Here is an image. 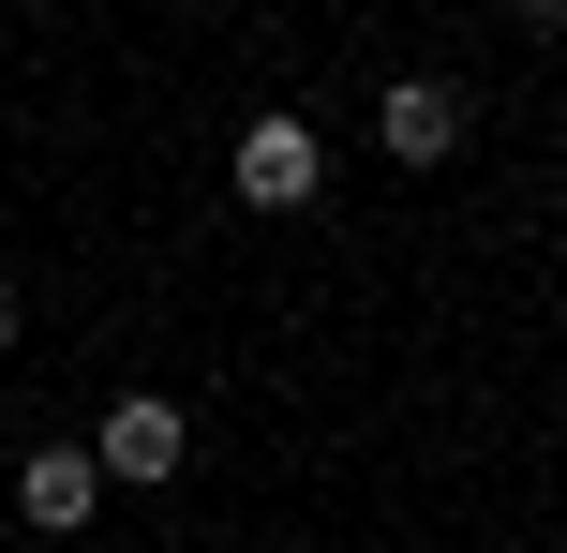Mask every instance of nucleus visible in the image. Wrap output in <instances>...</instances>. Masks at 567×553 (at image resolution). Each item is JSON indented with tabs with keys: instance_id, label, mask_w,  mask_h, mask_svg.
<instances>
[{
	"instance_id": "f257e3e1",
	"label": "nucleus",
	"mask_w": 567,
	"mask_h": 553,
	"mask_svg": "<svg viewBox=\"0 0 567 553\" xmlns=\"http://www.w3.org/2000/svg\"><path fill=\"white\" fill-rule=\"evenodd\" d=\"M225 195L255 209V225H313V195H329V135H313L299 105H239V150H225Z\"/></svg>"
},
{
	"instance_id": "f03ea898",
	"label": "nucleus",
	"mask_w": 567,
	"mask_h": 553,
	"mask_svg": "<svg viewBox=\"0 0 567 553\" xmlns=\"http://www.w3.org/2000/svg\"><path fill=\"white\" fill-rule=\"evenodd\" d=\"M90 479H120V494H165L179 464H195V419L165 404V389H105V419H90Z\"/></svg>"
},
{
	"instance_id": "7ed1b4c3",
	"label": "nucleus",
	"mask_w": 567,
	"mask_h": 553,
	"mask_svg": "<svg viewBox=\"0 0 567 553\" xmlns=\"http://www.w3.org/2000/svg\"><path fill=\"white\" fill-rule=\"evenodd\" d=\"M0 494H16V524H30V539H90V524H105V479H90V449H75V434H30L16 464H0Z\"/></svg>"
},
{
	"instance_id": "20e7f679",
	"label": "nucleus",
	"mask_w": 567,
	"mask_h": 553,
	"mask_svg": "<svg viewBox=\"0 0 567 553\" xmlns=\"http://www.w3.org/2000/svg\"><path fill=\"white\" fill-rule=\"evenodd\" d=\"M463 120L478 105H463V75H433V60H403V75L373 90V150H389V165H449Z\"/></svg>"
},
{
	"instance_id": "39448f33",
	"label": "nucleus",
	"mask_w": 567,
	"mask_h": 553,
	"mask_svg": "<svg viewBox=\"0 0 567 553\" xmlns=\"http://www.w3.org/2000/svg\"><path fill=\"white\" fill-rule=\"evenodd\" d=\"M0 359H16V285H0Z\"/></svg>"
}]
</instances>
